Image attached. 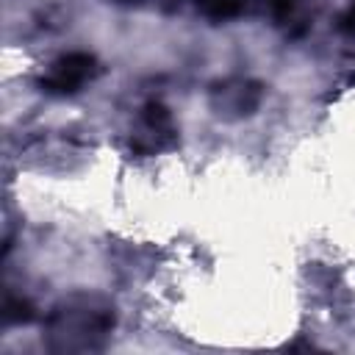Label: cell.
Instances as JSON below:
<instances>
[{
	"label": "cell",
	"mask_w": 355,
	"mask_h": 355,
	"mask_svg": "<svg viewBox=\"0 0 355 355\" xmlns=\"http://www.w3.org/2000/svg\"><path fill=\"white\" fill-rule=\"evenodd\" d=\"M269 8H272V17L275 19H286L294 8V0H269Z\"/></svg>",
	"instance_id": "8992f818"
},
{
	"label": "cell",
	"mask_w": 355,
	"mask_h": 355,
	"mask_svg": "<svg viewBox=\"0 0 355 355\" xmlns=\"http://www.w3.org/2000/svg\"><path fill=\"white\" fill-rule=\"evenodd\" d=\"M250 3L252 0H197V11H202L214 22H222L239 17Z\"/></svg>",
	"instance_id": "277c9868"
},
{
	"label": "cell",
	"mask_w": 355,
	"mask_h": 355,
	"mask_svg": "<svg viewBox=\"0 0 355 355\" xmlns=\"http://www.w3.org/2000/svg\"><path fill=\"white\" fill-rule=\"evenodd\" d=\"M100 72L97 58L89 53H67L50 64V69L39 78V89L47 94H75L83 83H89Z\"/></svg>",
	"instance_id": "7a4b0ae2"
},
{
	"label": "cell",
	"mask_w": 355,
	"mask_h": 355,
	"mask_svg": "<svg viewBox=\"0 0 355 355\" xmlns=\"http://www.w3.org/2000/svg\"><path fill=\"white\" fill-rule=\"evenodd\" d=\"M116 316L97 297H69L47 316V347L55 352H86L103 347Z\"/></svg>",
	"instance_id": "6da1fadb"
},
{
	"label": "cell",
	"mask_w": 355,
	"mask_h": 355,
	"mask_svg": "<svg viewBox=\"0 0 355 355\" xmlns=\"http://www.w3.org/2000/svg\"><path fill=\"white\" fill-rule=\"evenodd\" d=\"M36 311L28 300L22 297H6V305H3V322L6 324H28L33 322Z\"/></svg>",
	"instance_id": "5b68a950"
},
{
	"label": "cell",
	"mask_w": 355,
	"mask_h": 355,
	"mask_svg": "<svg viewBox=\"0 0 355 355\" xmlns=\"http://www.w3.org/2000/svg\"><path fill=\"white\" fill-rule=\"evenodd\" d=\"M141 133L130 139V150L139 155H155L161 150H169L178 144V133L172 128V116L166 105L161 103H147L141 114Z\"/></svg>",
	"instance_id": "3957f363"
},
{
	"label": "cell",
	"mask_w": 355,
	"mask_h": 355,
	"mask_svg": "<svg viewBox=\"0 0 355 355\" xmlns=\"http://www.w3.org/2000/svg\"><path fill=\"white\" fill-rule=\"evenodd\" d=\"M128 3H130V0H128Z\"/></svg>",
	"instance_id": "ba28073f"
},
{
	"label": "cell",
	"mask_w": 355,
	"mask_h": 355,
	"mask_svg": "<svg viewBox=\"0 0 355 355\" xmlns=\"http://www.w3.org/2000/svg\"><path fill=\"white\" fill-rule=\"evenodd\" d=\"M341 28H344V31H352V33H355V6H352V8H349V11L344 14V17H341Z\"/></svg>",
	"instance_id": "52a82bcc"
}]
</instances>
